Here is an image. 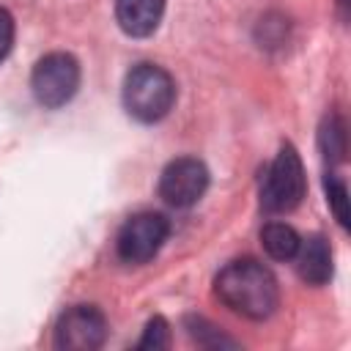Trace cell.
Instances as JSON below:
<instances>
[{
  "label": "cell",
  "mask_w": 351,
  "mask_h": 351,
  "mask_svg": "<svg viewBox=\"0 0 351 351\" xmlns=\"http://www.w3.org/2000/svg\"><path fill=\"white\" fill-rule=\"evenodd\" d=\"M14 47V16L0 8V60H5V55Z\"/></svg>",
  "instance_id": "15"
},
{
  "label": "cell",
  "mask_w": 351,
  "mask_h": 351,
  "mask_svg": "<svg viewBox=\"0 0 351 351\" xmlns=\"http://www.w3.org/2000/svg\"><path fill=\"white\" fill-rule=\"evenodd\" d=\"M324 186H326V200H329V206H332L337 222H340L343 228H348V189H346L343 178L335 176V173H329L326 181H324Z\"/></svg>",
  "instance_id": "12"
},
{
  "label": "cell",
  "mask_w": 351,
  "mask_h": 351,
  "mask_svg": "<svg viewBox=\"0 0 351 351\" xmlns=\"http://www.w3.org/2000/svg\"><path fill=\"white\" fill-rule=\"evenodd\" d=\"M299 241H302L299 233L285 222H269L261 230V244H263L266 255L274 261H291L299 250Z\"/></svg>",
  "instance_id": "10"
},
{
  "label": "cell",
  "mask_w": 351,
  "mask_h": 351,
  "mask_svg": "<svg viewBox=\"0 0 351 351\" xmlns=\"http://www.w3.org/2000/svg\"><path fill=\"white\" fill-rule=\"evenodd\" d=\"M176 101L173 77L156 63H137L123 80V107L143 123L162 121Z\"/></svg>",
  "instance_id": "2"
},
{
  "label": "cell",
  "mask_w": 351,
  "mask_h": 351,
  "mask_svg": "<svg viewBox=\"0 0 351 351\" xmlns=\"http://www.w3.org/2000/svg\"><path fill=\"white\" fill-rule=\"evenodd\" d=\"M318 143H321V151L329 162H340L343 154H346V123L337 112H329L318 129Z\"/></svg>",
  "instance_id": "11"
},
{
  "label": "cell",
  "mask_w": 351,
  "mask_h": 351,
  "mask_svg": "<svg viewBox=\"0 0 351 351\" xmlns=\"http://www.w3.org/2000/svg\"><path fill=\"white\" fill-rule=\"evenodd\" d=\"M296 271L307 285H324L332 277V250L324 236H310L299 241L296 250Z\"/></svg>",
  "instance_id": "9"
},
{
  "label": "cell",
  "mask_w": 351,
  "mask_h": 351,
  "mask_svg": "<svg viewBox=\"0 0 351 351\" xmlns=\"http://www.w3.org/2000/svg\"><path fill=\"white\" fill-rule=\"evenodd\" d=\"M167 346H170V326L165 318L156 315L145 324V332H143L137 348H154L156 351V348H167Z\"/></svg>",
  "instance_id": "14"
},
{
  "label": "cell",
  "mask_w": 351,
  "mask_h": 351,
  "mask_svg": "<svg viewBox=\"0 0 351 351\" xmlns=\"http://www.w3.org/2000/svg\"><path fill=\"white\" fill-rule=\"evenodd\" d=\"M304 189H307V181H304L302 159L293 145H282L266 170V178L261 186V206L271 214L291 211L302 203Z\"/></svg>",
  "instance_id": "3"
},
{
  "label": "cell",
  "mask_w": 351,
  "mask_h": 351,
  "mask_svg": "<svg viewBox=\"0 0 351 351\" xmlns=\"http://www.w3.org/2000/svg\"><path fill=\"white\" fill-rule=\"evenodd\" d=\"M165 14V0H115V19L126 36H151Z\"/></svg>",
  "instance_id": "8"
},
{
  "label": "cell",
  "mask_w": 351,
  "mask_h": 351,
  "mask_svg": "<svg viewBox=\"0 0 351 351\" xmlns=\"http://www.w3.org/2000/svg\"><path fill=\"white\" fill-rule=\"evenodd\" d=\"M208 189V170L195 156L173 159L159 176V197L173 208L195 206Z\"/></svg>",
  "instance_id": "6"
},
{
  "label": "cell",
  "mask_w": 351,
  "mask_h": 351,
  "mask_svg": "<svg viewBox=\"0 0 351 351\" xmlns=\"http://www.w3.org/2000/svg\"><path fill=\"white\" fill-rule=\"evenodd\" d=\"M167 236H170L167 217H162L156 211L134 214L118 230V239H115L118 258L123 263H132V266L145 263V261H151L162 250V244L167 241Z\"/></svg>",
  "instance_id": "5"
},
{
  "label": "cell",
  "mask_w": 351,
  "mask_h": 351,
  "mask_svg": "<svg viewBox=\"0 0 351 351\" xmlns=\"http://www.w3.org/2000/svg\"><path fill=\"white\" fill-rule=\"evenodd\" d=\"M186 326H189V335H192L200 346H208V348H217V346H236L230 337H225L217 326H211V324L203 321V318H189Z\"/></svg>",
  "instance_id": "13"
},
{
  "label": "cell",
  "mask_w": 351,
  "mask_h": 351,
  "mask_svg": "<svg viewBox=\"0 0 351 351\" xmlns=\"http://www.w3.org/2000/svg\"><path fill=\"white\" fill-rule=\"evenodd\" d=\"M214 291L225 307L252 321L269 318L280 302V288H277L274 274L252 258L228 263L217 274Z\"/></svg>",
  "instance_id": "1"
},
{
  "label": "cell",
  "mask_w": 351,
  "mask_h": 351,
  "mask_svg": "<svg viewBox=\"0 0 351 351\" xmlns=\"http://www.w3.org/2000/svg\"><path fill=\"white\" fill-rule=\"evenodd\" d=\"M107 340V318L93 304L66 310L55 326V346L63 351H93Z\"/></svg>",
  "instance_id": "7"
},
{
  "label": "cell",
  "mask_w": 351,
  "mask_h": 351,
  "mask_svg": "<svg viewBox=\"0 0 351 351\" xmlns=\"http://www.w3.org/2000/svg\"><path fill=\"white\" fill-rule=\"evenodd\" d=\"M30 88L41 107H63L80 88V63L69 52H49L33 66Z\"/></svg>",
  "instance_id": "4"
}]
</instances>
